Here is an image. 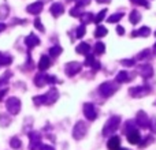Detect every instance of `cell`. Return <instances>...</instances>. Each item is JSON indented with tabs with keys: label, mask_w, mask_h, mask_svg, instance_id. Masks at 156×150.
<instances>
[{
	"label": "cell",
	"mask_w": 156,
	"mask_h": 150,
	"mask_svg": "<svg viewBox=\"0 0 156 150\" xmlns=\"http://www.w3.org/2000/svg\"><path fill=\"white\" fill-rule=\"evenodd\" d=\"M136 33H137V36H140V37H148V36L151 34V29H149L148 26H143L140 30H136Z\"/></svg>",
	"instance_id": "83f0119b"
},
{
	"label": "cell",
	"mask_w": 156,
	"mask_h": 150,
	"mask_svg": "<svg viewBox=\"0 0 156 150\" xmlns=\"http://www.w3.org/2000/svg\"><path fill=\"white\" fill-rule=\"evenodd\" d=\"M149 118L144 111H138L137 112V116H136V124L141 128H148L149 127Z\"/></svg>",
	"instance_id": "ba28073f"
},
{
	"label": "cell",
	"mask_w": 156,
	"mask_h": 150,
	"mask_svg": "<svg viewBox=\"0 0 156 150\" xmlns=\"http://www.w3.org/2000/svg\"><path fill=\"white\" fill-rule=\"evenodd\" d=\"M92 68H93V71H97V70H100V68H101V64H100V63L96 60V63L92 66Z\"/></svg>",
	"instance_id": "bcb514c9"
},
{
	"label": "cell",
	"mask_w": 156,
	"mask_h": 150,
	"mask_svg": "<svg viewBox=\"0 0 156 150\" xmlns=\"http://www.w3.org/2000/svg\"><path fill=\"white\" fill-rule=\"evenodd\" d=\"M149 127H151V130L154 132H156V118L151 119V121H149Z\"/></svg>",
	"instance_id": "ee69618b"
},
{
	"label": "cell",
	"mask_w": 156,
	"mask_h": 150,
	"mask_svg": "<svg viewBox=\"0 0 156 150\" xmlns=\"http://www.w3.org/2000/svg\"><path fill=\"white\" fill-rule=\"evenodd\" d=\"M10 124V118L4 113H0V126L2 127H7Z\"/></svg>",
	"instance_id": "836d02e7"
},
{
	"label": "cell",
	"mask_w": 156,
	"mask_h": 150,
	"mask_svg": "<svg viewBox=\"0 0 156 150\" xmlns=\"http://www.w3.org/2000/svg\"><path fill=\"white\" fill-rule=\"evenodd\" d=\"M130 2L134 3V4L144 5L145 8H151V5H149V2H148V0H130Z\"/></svg>",
	"instance_id": "f35d334b"
},
{
	"label": "cell",
	"mask_w": 156,
	"mask_h": 150,
	"mask_svg": "<svg viewBox=\"0 0 156 150\" xmlns=\"http://www.w3.org/2000/svg\"><path fill=\"white\" fill-rule=\"evenodd\" d=\"M119 126H121V118L119 116H111L103 127V137H110L111 134H114L119 128Z\"/></svg>",
	"instance_id": "6da1fadb"
},
{
	"label": "cell",
	"mask_w": 156,
	"mask_h": 150,
	"mask_svg": "<svg viewBox=\"0 0 156 150\" xmlns=\"http://www.w3.org/2000/svg\"><path fill=\"white\" fill-rule=\"evenodd\" d=\"M43 7H44V3L43 2H34L32 4H29L26 7V11L32 15H38V14L43 11Z\"/></svg>",
	"instance_id": "7c38bea8"
},
{
	"label": "cell",
	"mask_w": 156,
	"mask_h": 150,
	"mask_svg": "<svg viewBox=\"0 0 156 150\" xmlns=\"http://www.w3.org/2000/svg\"><path fill=\"white\" fill-rule=\"evenodd\" d=\"M11 75H12V74H11L10 71H7V73H4V74L2 75V77H0V87H2L3 85H5V83L8 82V79L11 78Z\"/></svg>",
	"instance_id": "e575fe53"
},
{
	"label": "cell",
	"mask_w": 156,
	"mask_h": 150,
	"mask_svg": "<svg viewBox=\"0 0 156 150\" xmlns=\"http://www.w3.org/2000/svg\"><path fill=\"white\" fill-rule=\"evenodd\" d=\"M4 29H5V25L0 22V33H2V32H3V30H4Z\"/></svg>",
	"instance_id": "f907efd6"
},
{
	"label": "cell",
	"mask_w": 156,
	"mask_h": 150,
	"mask_svg": "<svg viewBox=\"0 0 156 150\" xmlns=\"http://www.w3.org/2000/svg\"><path fill=\"white\" fill-rule=\"evenodd\" d=\"M8 7L5 4H2L0 5V19H4V18H7L8 16Z\"/></svg>",
	"instance_id": "d590c367"
},
{
	"label": "cell",
	"mask_w": 156,
	"mask_h": 150,
	"mask_svg": "<svg viewBox=\"0 0 156 150\" xmlns=\"http://www.w3.org/2000/svg\"><path fill=\"white\" fill-rule=\"evenodd\" d=\"M83 12H82V8L81 7H74V8H71L70 10V15L74 16V18H80Z\"/></svg>",
	"instance_id": "d6a6232c"
},
{
	"label": "cell",
	"mask_w": 156,
	"mask_h": 150,
	"mask_svg": "<svg viewBox=\"0 0 156 150\" xmlns=\"http://www.w3.org/2000/svg\"><path fill=\"white\" fill-rule=\"evenodd\" d=\"M29 139H30V150H40L41 149V137L38 132L36 131H32L29 134Z\"/></svg>",
	"instance_id": "9c48e42d"
},
{
	"label": "cell",
	"mask_w": 156,
	"mask_h": 150,
	"mask_svg": "<svg viewBox=\"0 0 156 150\" xmlns=\"http://www.w3.org/2000/svg\"><path fill=\"white\" fill-rule=\"evenodd\" d=\"M86 132H88V126H86V123L82 120H78L73 128V138L76 141H81L86 135Z\"/></svg>",
	"instance_id": "3957f363"
},
{
	"label": "cell",
	"mask_w": 156,
	"mask_h": 150,
	"mask_svg": "<svg viewBox=\"0 0 156 150\" xmlns=\"http://www.w3.org/2000/svg\"><path fill=\"white\" fill-rule=\"evenodd\" d=\"M134 124H136V120L133 121V120H127L126 121V124H125V131H126V134H129L130 131H134Z\"/></svg>",
	"instance_id": "1f68e13d"
},
{
	"label": "cell",
	"mask_w": 156,
	"mask_h": 150,
	"mask_svg": "<svg viewBox=\"0 0 156 150\" xmlns=\"http://www.w3.org/2000/svg\"><path fill=\"white\" fill-rule=\"evenodd\" d=\"M5 108L10 115H18L21 111V100L18 97H10L5 101Z\"/></svg>",
	"instance_id": "277c9868"
},
{
	"label": "cell",
	"mask_w": 156,
	"mask_h": 150,
	"mask_svg": "<svg viewBox=\"0 0 156 150\" xmlns=\"http://www.w3.org/2000/svg\"><path fill=\"white\" fill-rule=\"evenodd\" d=\"M97 3H101V4H107V3H110L111 0H96Z\"/></svg>",
	"instance_id": "681fc988"
},
{
	"label": "cell",
	"mask_w": 156,
	"mask_h": 150,
	"mask_svg": "<svg viewBox=\"0 0 156 150\" xmlns=\"http://www.w3.org/2000/svg\"><path fill=\"white\" fill-rule=\"evenodd\" d=\"M140 139H141V135L137 130L130 131L129 134H127V141H129V143H132V145H137V143H140Z\"/></svg>",
	"instance_id": "d6986e66"
},
{
	"label": "cell",
	"mask_w": 156,
	"mask_h": 150,
	"mask_svg": "<svg viewBox=\"0 0 156 150\" xmlns=\"http://www.w3.org/2000/svg\"><path fill=\"white\" fill-rule=\"evenodd\" d=\"M154 52H155V55H156V43H155V45H154Z\"/></svg>",
	"instance_id": "816d5d0a"
},
{
	"label": "cell",
	"mask_w": 156,
	"mask_h": 150,
	"mask_svg": "<svg viewBox=\"0 0 156 150\" xmlns=\"http://www.w3.org/2000/svg\"><path fill=\"white\" fill-rule=\"evenodd\" d=\"M49 66H51V59H49V56L43 55V56L40 57V62H38V70H40L41 73L47 71L49 68Z\"/></svg>",
	"instance_id": "5bb4252c"
},
{
	"label": "cell",
	"mask_w": 156,
	"mask_h": 150,
	"mask_svg": "<svg viewBox=\"0 0 156 150\" xmlns=\"http://www.w3.org/2000/svg\"><path fill=\"white\" fill-rule=\"evenodd\" d=\"M83 115H85V118L88 119L89 121H93L97 119V111L96 108H94V105L92 104V102H86V104H83Z\"/></svg>",
	"instance_id": "8992f818"
},
{
	"label": "cell",
	"mask_w": 156,
	"mask_h": 150,
	"mask_svg": "<svg viewBox=\"0 0 156 150\" xmlns=\"http://www.w3.org/2000/svg\"><path fill=\"white\" fill-rule=\"evenodd\" d=\"M105 52V45L101 43V41H97L94 44V53L96 55H103Z\"/></svg>",
	"instance_id": "4316f807"
},
{
	"label": "cell",
	"mask_w": 156,
	"mask_h": 150,
	"mask_svg": "<svg viewBox=\"0 0 156 150\" xmlns=\"http://www.w3.org/2000/svg\"><path fill=\"white\" fill-rule=\"evenodd\" d=\"M33 102H34V105H37V107H40V105H45V97L43 96H36L33 97Z\"/></svg>",
	"instance_id": "4dcf8cb0"
},
{
	"label": "cell",
	"mask_w": 156,
	"mask_h": 150,
	"mask_svg": "<svg viewBox=\"0 0 156 150\" xmlns=\"http://www.w3.org/2000/svg\"><path fill=\"white\" fill-rule=\"evenodd\" d=\"M81 68H82V66L78 62H69L65 66V73L67 77H74V75H77L80 73Z\"/></svg>",
	"instance_id": "52a82bcc"
},
{
	"label": "cell",
	"mask_w": 156,
	"mask_h": 150,
	"mask_svg": "<svg viewBox=\"0 0 156 150\" xmlns=\"http://www.w3.org/2000/svg\"><path fill=\"white\" fill-rule=\"evenodd\" d=\"M104 36H107V29H105L104 26H101V25H99L97 29H96V32H94V37L101 38V37H104Z\"/></svg>",
	"instance_id": "484cf974"
},
{
	"label": "cell",
	"mask_w": 156,
	"mask_h": 150,
	"mask_svg": "<svg viewBox=\"0 0 156 150\" xmlns=\"http://www.w3.org/2000/svg\"><path fill=\"white\" fill-rule=\"evenodd\" d=\"M118 90V83L115 82H103L101 85L99 86V94L101 97H104V98H108V97H111L115 91Z\"/></svg>",
	"instance_id": "7a4b0ae2"
},
{
	"label": "cell",
	"mask_w": 156,
	"mask_h": 150,
	"mask_svg": "<svg viewBox=\"0 0 156 150\" xmlns=\"http://www.w3.org/2000/svg\"><path fill=\"white\" fill-rule=\"evenodd\" d=\"M118 150H129V149H125V148H122V149H121V148H119Z\"/></svg>",
	"instance_id": "f5cc1de1"
},
{
	"label": "cell",
	"mask_w": 156,
	"mask_h": 150,
	"mask_svg": "<svg viewBox=\"0 0 156 150\" xmlns=\"http://www.w3.org/2000/svg\"><path fill=\"white\" fill-rule=\"evenodd\" d=\"M38 44H40V38H38L37 36L34 34V33H30V34L27 36L26 38H25V45H26L29 49H32V48H34V46H37Z\"/></svg>",
	"instance_id": "4fadbf2b"
},
{
	"label": "cell",
	"mask_w": 156,
	"mask_h": 150,
	"mask_svg": "<svg viewBox=\"0 0 156 150\" xmlns=\"http://www.w3.org/2000/svg\"><path fill=\"white\" fill-rule=\"evenodd\" d=\"M129 21H130V23L137 25L138 22L141 21V14H140V11H137V10H132V11H130Z\"/></svg>",
	"instance_id": "ffe728a7"
},
{
	"label": "cell",
	"mask_w": 156,
	"mask_h": 150,
	"mask_svg": "<svg viewBox=\"0 0 156 150\" xmlns=\"http://www.w3.org/2000/svg\"><path fill=\"white\" fill-rule=\"evenodd\" d=\"M149 55V51L148 49H144L143 52H140V53L137 55V60H143V59H147Z\"/></svg>",
	"instance_id": "b9f144b4"
},
{
	"label": "cell",
	"mask_w": 156,
	"mask_h": 150,
	"mask_svg": "<svg viewBox=\"0 0 156 150\" xmlns=\"http://www.w3.org/2000/svg\"><path fill=\"white\" fill-rule=\"evenodd\" d=\"M21 145H22V142H21V139H19V138H16V137H12L10 139V146L12 149H19L21 148Z\"/></svg>",
	"instance_id": "f1b7e54d"
},
{
	"label": "cell",
	"mask_w": 156,
	"mask_h": 150,
	"mask_svg": "<svg viewBox=\"0 0 156 150\" xmlns=\"http://www.w3.org/2000/svg\"><path fill=\"white\" fill-rule=\"evenodd\" d=\"M105 15H107V10H105V8H104V10H101L99 14H97L96 16H94V22H96L97 25H100V22H101V21H104Z\"/></svg>",
	"instance_id": "f546056e"
},
{
	"label": "cell",
	"mask_w": 156,
	"mask_h": 150,
	"mask_svg": "<svg viewBox=\"0 0 156 150\" xmlns=\"http://www.w3.org/2000/svg\"><path fill=\"white\" fill-rule=\"evenodd\" d=\"M129 80V75H127L126 71H119L118 75L115 77V82L116 83H125Z\"/></svg>",
	"instance_id": "7402d4cb"
},
{
	"label": "cell",
	"mask_w": 156,
	"mask_h": 150,
	"mask_svg": "<svg viewBox=\"0 0 156 150\" xmlns=\"http://www.w3.org/2000/svg\"><path fill=\"white\" fill-rule=\"evenodd\" d=\"M62 46L60 45H54V46H51V49H49V56L51 57H58L60 53H62Z\"/></svg>",
	"instance_id": "603a6c76"
},
{
	"label": "cell",
	"mask_w": 156,
	"mask_h": 150,
	"mask_svg": "<svg viewBox=\"0 0 156 150\" xmlns=\"http://www.w3.org/2000/svg\"><path fill=\"white\" fill-rule=\"evenodd\" d=\"M45 83H48V75L47 74L40 73L34 77V85L37 87H43V86H45Z\"/></svg>",
	"instance_id": "2e32d148"
},
{
	"label": "cell",
	"mask_w": 156,
	"mask_h": 150,
	"mask_svg": "<svg viewBox=\"0 0 156 150\" xmlns=\"http://www.w3.org/2000/svg\"><path fill=\"white\" fill-rule=\"evenodd\" d=\"M151 93V87L149 86H134V87L129 89V94L134 98H141V97H145Z\"/></svg>",
	"instance_id": "5b68a950"
},
{
	"label": "cell",
	"mask_w": 156,
	"mask_h": 150,
	"mask_svg": "<svg viewBox=\"0 0 156 150\" xmlns=\"http://www.w3.org/2000/svg\"><path fill=\"white\" fill-rule=\"evenodd\" d=\"M40 150H55L52 146H49V145H41V149Z\"/></svg>",
	"instance_id": "7dc6e473"
},
{
	"label": "cell",
	"mask_w": 156,
	"mask_h": 150,
	"mask_svg": "<svg viewBox=\"0 0 156 150\" xmlns=\"http://www.w3.org/2000/svg\"><path fill=\"white\" fill-rule=\"evenodd\" d=\"M85 32H86V29H85V26H83V25L78 26V29H77V32H76L77 38H82L83 36H85Z\"/></svg>",
	"instance_id": "74e56055"
},
{
	"label": "cell",
	"mask_w": 156,
	"mask_h": 150,
	"mask_svg": "<svg viewBox=\"0 0 156 150\" xmlns=\"http://www.w3.org/2000/svg\"><path fill=\"white\" fill-rule=\"evenodd\" d=\"M122 16H123V12H115V14H112L111 16H108L107 22L108 23H116V22H119L122 19Z\"/></svg>",
	"instance_id": "cb8c5ba5"
},
{
	"label": "cell",
	"mask_w": 156,
	"mask_h": 150,
	"mask_svg": "<svg viewBox=\"0 0 156 150\" xmlns=\"http://www.w3.org/2000/svg\"><path fill=\"white\" fill-rule=\"evenodd\" d=\"M89 3H90V0H77V5L76 7H85V5H89Z\"/></svg>",
	"instance_id": "7bdbcfd3"
},
{
	"label": "cell",
	"mask_w": 156,
	"mask_h": 150,
	"mask_svg": "<svg viewBox=\"0 0 156 150\" xmlns=\"http://www.w3.org/2000/svg\"><path fill=\"white\" fill-rule=\"evenodd\" d=\"M121 64L125 66V67H133V66H134V60L133 59H123V60H121Z\"/></svg>",
	"instance_id": "60d3db41"
},
{
	"label": "cell",
	"mask_w": 156,
	"mask_h": 150,
	"mask_svg": "<svg viewBox=\"0 0 156 150\" xmlns=\"http://www.w3.org/2000/svg\"><path fill=\"white\" fill-rule=\"evenodd\" d=\"M94 63H96V59H94V56H93V55L89 53L88 56H86V59H85V62H83V64L88 66V67H92V66H93Z\"/></svg>",
	"instance_id": "8d00e7d4"
},
{
	"label": "cell",
	"mask_w": 156,
	"mask_h": 150,
	"mask_svg": "<svg viewBox=\"0 0 156 150\" xmlns=\"http://www.w3.org/2000/svg\"><path fill=\"white\" fill-rule=\"evenodd\" d=\"M138 74L144 78V79H148V78L154 77V67L151 64H141L138 67Z\"/></svg>",
	"instance_id": "30bf717a"
},
{
	"label": "cell",
	"mask_w": 156,
	"mask_h": 150,
	"mask_svg": "<svg viewBox=\"0 0 156 150\" xmlns=\"http://www.w3.org/2000/svg\"><path fill=\"white\" fill-rule=\"evenodd\" d=\"M80 19H81V23L85 26V25H88V23H90V22L94 21V16L92 12H83L82 15L80 16Z\"/></svg>",
	"instance_id": "44dd1931"
},
{
	"label": "cell",
	"mask_w": 156,
	"mask_h": 150,
	"mask_svg": "<svg viewBox=\"0 0 156 150\" xmlns=\"http://www.w3.org/2000/svg\"><path fill=\"white\" fill-rule=\"evenodd\" d=\"M7 89H3V90H0V101H2V98L5 96V93H7Z\"/></svg>",
	"instance_id": "c3c4849f"
},
{
	"label": "cell",
	"mask_w": 156,
	"mask_h": 150,
	"mask_svg": "<svg viewBox=\"0 0 156 150\" xmlns=\"http://www.w3.org/2000/svg\"><path fill=\"white\" fill-rule=\"evenodd\" d=\"M49 12L54 16H60L63 12H65V7L62 5V3H54L49 8Z\"/></svg>",
	"instance_id": "9a60e30c"
},
{
	"label": "cell",
	"mask_w": 156,
	"mask_h": 150,
	"mask_svg": "<svg viewBox=\"0 0 156 150\" xmlns=\"http://www.w3.org/2000/svg\"><path fill=\"white\" fill-rule=\"evenodd\" d=\"M12 63V57L8 56V55H2L0 56V67H5V66H10Z\"/></svg>",
	"instance_id": "d4e9b609"
},
{
	"label": "cell",
	"mask_w": 156,
	"mask_h": 150,
	"mask_svg": "<svg viewBox=\"0 0 156 150\" xmlns=\"http://www.w3.org/2000/svg\"><path fill=\"white\" fill-rule=\"evenodd\" d=\"M34 27L38 30V32H45V29H44V26H43V23H41L40 18H36L34 19Z\"/></svg>",
	"instance_id": "ab89813d"
},
{
	"label": "cell",
	"mask_w": 156,
	"mask_h": 150,
	"mask_svg": "<svg viewBox=\"0 0 156 150\" xmlns=\"http://www.w3.org/2000/svg\"><path fill=\"white\" fill-rule=\"evenodd\" d=\"M107 148L110 150H118L121 148V138L119 137H111L107 142Z\"/></svg>",
	"instance_id": "e0dca14e"
},
{
	"label": "cell",
	"mask_w": 156,
	"mask_h": 150,
	"mask_svg": "<svg viewBox=\"0 0 156 150\" xmlns=\"http://www.w3.org/2000/svg\"><path fill=\"white\" fill-rule=\"evenodd\" d=\"M0 56H2V53H0Z\"/></svg>",
	"instance_id": "11a10c76"
},
{
	"label": "cell",
	"mask_w": 156,
	"mask_h": 150,
	"mask_svg": "<svg viewBox=\"0 0 156 150\" xmlns=\"http://www.w3.org/2000/svg\"><path fill=\"white\" fill-rule=\"evenodd\" d=\"M76 52L78 55H85V56H88V55L90 53V45H89L88 43L78 44V46L76 48Z\"/></svg>",
	"instance_id": "ac0fdd59"
},
{
	"label": "cell",
	"mask_w": 156,
	"mask_h": 150,
	"mask_svg": "<svg viewBox=\"0 0 156 150\" xmlns=\"http://www.w3.org/2000/svg\"><path fill=\"white\" fill-rule=\"evenodd\" d=\"M155 36H156V32H155Z\"/></svg>",
	"instance_id": "db71d44e"
},
{
	"label": "cell",
	"mask_w": 156,
	"mask_h": 150,
	"mask_svg": "<svg viewBox=\"0 0 156 150\" xmlns=\"http://www.w3.org/2000/svg\"><path fill=\"white\" fill-rule=\"evenodd\" d=\"M45 97V105H52L54 102H56V100L59 98V91L56 90L55 87L49 89V91L47 94H44Z\"/></svg>",
	"instance_id": "8fae6325"
},
{
	"label": "cell",
	"mask_w": 156,
	"mask_h": 150,
	"mask_svg": "<svg viewBox=\"0 0 156 150\" xmlns=\"http://www.w3.org/2000/svg\"><path fill=\"white\" fill-rule=\"evenodd\" d=\"M116 33H118L119 36H123V34H125V29H123V26H116Z\"/></svg>",
	"instance_id": "f6af8a7d"
}]
</instances>
